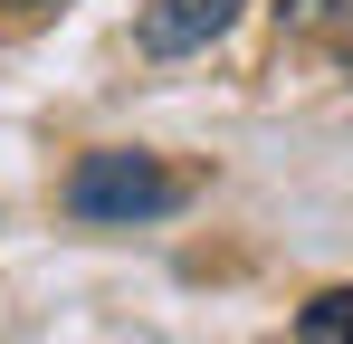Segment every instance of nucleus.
Segmentation results:
<instances>
[{"mask_svg":"<svg viewBox=\"0 0 353 344\" xmlns=\"http://www.w3.org/2000/svg\"><path fill=\"white\" fill-rule=\"evenodd\" d=\"M191 201V182L163 172L153 153H86V163L67 172V211L96 229H134V220H163Z\"/></svg>","mask_w":353,"mask_h":344,"instance_id":"obj_1","label":"nucleus"},{"mask_svg":"<svg viewBox=\"0 0 353 344\" xmlns=\"http://www.w3.org/2000/svg\"><path fill=\"white\" fill-rule=\"evenodd\" d=\"M248 0H143V57H201Z\"/></svg>","mask_w":353,"mask_h":344,"instance_id":"obj_2","label":"nucleus"},{"mask_svg":"<svg viewBox=\"0 0 353 344\" xmlns=\"http://www.w3.org/2000/svg\"><path fill=\"white\" fill-rule=\"evenodd\" d=\"M287 39H305V48L353 67V0H287Z\"/></svg>","mask_w":353,"mask_h":344,"instance_id":"obj_3","label":"nucleus"},{"mask_svg":"<svg viewBox=\"0 0 353 344\" xmlns=\"http://www.w3.org/2000/svg\"><path fill=\"white\" fill-rule=\"evenodd\" d=\"M296 335L305 344H353V287H325V296L296 316Z\"/></svg>","mask_w":353,"mask_h":344,"instance_id":"obj_4","label":"nucleus"},{"mask_svg":"<svg viewBox=\"0 0 353 344\" xmlns=\"http://www.w3.org/2000/svg\"><path fill=\"white\" fill-rule=\"evenodd\" d=\"M19 10H48V0H19Z\"/></svg>","mask_w":353,"mask_h":344,"instance_id":"obj_5","label":"nucleus"}]
</instances>
